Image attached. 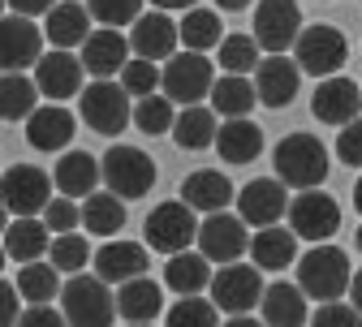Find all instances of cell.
Wrapping results in <instances>:
<instances>
[{"mask_svg":"<svg viewBox=\"0 0 362 327\" xmlns=\"http://www.w3.org/2000/svg\"><path fill=\"white\" fill-rule=\"evenodd\" d=\"M272 168L293 190H315L328 177V147L315 133H285L272 151Z\"/></svg>","mask_w":362,"mask_h":327,"instance_id":"1","label":"cell"},{"mask_svg":"<svg viewBox=\"0 0 362 327\" xmlns=\"http://www.w3.org/2000/svg\"><path fill=\"white\" fill-rule=\"evenodd\" d=\"M298 285L306 297L315 302H341V293H349L354 285V271H349V258L337 250V246H315L310 254L298 258Z\"/></svg>","mask_w":362,"mask_h":327,"instance_id":"2","label":"cell"},{"mask_svg":"<svg viewBox=\"0 0 362 327\" xmlns=\"http://www.w3.org/2000/svg\"><path fill=\"white\" fill-rule=\"evenodd\" d=\"M61 310L69 327H112L117 319V297L108 293V280L100 275H69V285L61 289Z\"/></svg>","mask_w":362,"mask_h":327,"instance_id":"3","label":"cell"},{"mask_svg":"<svg viewBox=\"0 0 362 327\" xmlns=\"http://www.w3.org/2000/svg\"><path fill=\"white\" fill-rule=\"evenodd\" d=\"M78 112L82 121L104 133V138H117L125 125H134V108H129V90L121 82H108V78H95L82 95H78Z\"/></svg>","mask_w":362,"mask_h":327,"instance_id":"4","label":"cell"},{"mask_svg":"<svg viewBox=\"0 0 362 327\" xmlns=\"http://www.w3.org/2000/svg\"><path fill=\"white\" fill-rule=\"evenodd\" d=\"M164 95L173 100V104H181V108H190V104H203V100H211V86H216V69H211V61L203 57V52H177V57H168L164 61Z\"/></svg>","mask_w":362,"mask_h":327,"instance_id":"5","label":"cell"},{"mask_svg":"<svg viewBox=\"0 0 362 327\" xmlns=\"http://www.w3.org/2000/svg\"><path fill=\"white\" fill-rule=\"evenodd\" d=\"M104 185L117 194V198H143L151 185H156V164L147 151L139 147H108L104 151Z\"/></svg>","mask_w":362,"mask_h":327,"instance_id":"6","label":"cell"},{"mask_svg":"<svg viewBox=\"0 0 362 327\" xmlns=\"http://www.w3.org/2000/svg\"><path fill=\"white\" fill-rule=\"evenodd\" d=\"M143 237L151 250L160 254H181L194 237H199V220H194V207L181 198V203H160L151 207L147 224H143Z\"/></svg>","mask_w":362,"mask_h":327,"instance_id":"7","label":"cell"},{"mask_svg":"<svg viewBox=\"0 0 362 327\" xmlns=\"http://www.w3.org/2000/svg\"><path fill=\"white\" fill-rule=\"evenodd\" d=\"M263 275L255 263H224L216 275H211V302L224 310V314H250L259 302H263Z\"/></svg>","mask_w":362,"mask_h":327,"instance_id":"8","label":"cell"},{"mask_svg":"<svg viewBox=\"0 0 362 327\" xmlns=\"http://www.w3.org/2000/svg\"><path fill=\"white\" fill-rule=\"evenodd\" d=\"M293 52H298V65L302 73L310 78H332L345 61H349V43L337 26H306L293 43Z\"/></svg>","mask_w":362,"mask_h":327,"instance_id":"9","label":"cell"},{"mask_svg":"<svg viewBox=\"0 0 362 327\" xmlns=\"http://www.w3.org/2000/svg\"><path fill=\"white\" fill-rule=\"evenodd\" d=\"M52 181L57 177H48V172L35 168V164H13L5 172V211L13 220L48 211V203H52Z\"/></svg>","mask_w":362,"mask_h":327,"instance_id":"10","label":"cell"},{"mask_svg":"<svg viewBox=\"0 0 362 327\" xmlns=\"http://www.w3.org/2000/svg\"><path fill=\"white\" fill-rule=\"evenodd\" d=\"M289 228L298 232L302 242H328L332 232L341 228V207L332 203V194L324 190H302L293 203H289Z\"/></svg>","mask_w":362,"mask_h":327,"instance_id":"11","label":"cell"},{"mask_svg":"<svg viewBox=\"0 0 362 327\" xmlns=\"http://www.w3.org/2000/svg\"><path fill=\"white\" fill-rule=\"evenodd\" d=\"M199 250L211 258V263H238L242 254H250V232H246V220L242 215H224V211H211L203 224H199Z\"/></svg>","mask_w":362,"mask_h":327,"instance_id":"12","label":"cell"},{"mask_svg":"<svg viewBox=\"0 0 362 327\" xmlns=\"http://www.w3.org/2000/svg\"><path fill=\"white\" fill-rule=\"evenodd\" d=\"M302 35V13L298 0H259L255 5V39L263 52H289Z\"/></svg>","mask_w":362,"mask_h":327,"instance_id":"13","label":"cell"},{"mask_svg":"<svg viewBox=\"0 0 362 327\" xmlns=\"http://www.w3.org/2000/svg\"><path fill=\"white\" fill-rule=\"evenodd\" d=\"M43 39H48V30H39L22 13H9L0 22V65H5V73H26L30 65H39Z\"/></svg>","mask_w":362,"mask_h":327,"instance_id":"14","label":"cell"},{"mask_svg":"<svg viewBox=\"0 0 362 327\" xmlns=\"http://www.w3.org/2000/svg\"><path fill=\"white\" fill-rule=\"evenodd\" d=\"M238 215L255 228H272L281 215H289V194L281 177H255L238 190Z\"/></svg>","mask_w":362,"mask_h":327,"instance_id":"15","label":"cell"},{"mask_svg":"<svg viewBox=\"0 0 362 327\" xmlns=\"http://www.w3.org/2000/svg\"><path fill=\"white\" fill-rule=\"evenodd\" d=\"M82 73H86V65H82V57H74L69 48L43 52L39 65H35V82H39V90H43L52 104L82 95V90H86V86H82Z\"/></svg>","mask_w":362,"mask_h":327,"instance_id":"16","label":"cell"},{"mask_svg":"<svg viewBox=\"0 0 362 327\" xmlns=\"http://www.w3.org/2000/svg\"><path fill=\"white\" fill-rule=\"evenodd\" d=\"M310 112H315V121H324V125H349V121H358V112H362V86L349 82V78H341V73L324 78L320 86H315V95H310Z\"/></svg>","mask_w":362,"mask_h":327,"instance_id":"17","label":"cell"},{"mask_svg":"<svg viewBox=\"0 0 362 327\" xmlns=\"http://www.w3.org/2000/svg\"><path fill=\"white\" fill-rule=\"evenodd\" d=\"M129 43H134V57H147V61H168L177 57V43H181V22L164 18V9L143 13L139 22L129 26Z\"/></svg>","mask_w":362,"mask_h":327,"instance_id":"18","label":"cell"},{"mask_svg":"<svg viewBox=\"0 0 362 327\" xmlns=\"http://www.w3.org/2000/svg\"><path fill=\"white\" fill-rule=\"evenodd\" d=\"M125 52H134V43L117 26H104V30H90L86 35V43H82V65H86L90 78H112V73H121L129 65Z\"/></svg>","mask_w":362,"mask_h":327,"instance_id":"19","label":"cell"},{"mask_svg":"<svg viewBox=\"0 0 362 327\" xmlns=\"http://www.w3.org/2000/svg\"><path fill=\"white\" fill-rule=\"evenodd\" d=\"M298 73H302V65L289 61V57H281V52L263 57L259 69H255V86H259L263 108H285V104H293V95H298Z\"/></svg>","mask_w":362,"mask_h":327,"instance_id":"20","label":"cell"},{"mask_svg":"<svg viewBox=\"0 0 362 327\" xmlns=\"http://www.w3.org/2000/svg\"><path fill=\"white\" fill-rule=\"evenodd\" d=\"M74 129H78V121H74L69 108L43 104V108H35L30 121H26V143H30L35 151H61V147L74 143Z\"/></svg>","mask_w":362,"mask_h":327,"instance_id":"21","label":"cell"},{"mask_svg":"<svg viewBox=\"0 0 362 327\" xmlns=\"http://www.w3.org/2000/svg\"><path fill=\"white\" fill-rule=\"evenodd\" d=\"M147 267H151V258H147V246H139V242H108L95 254V275L108 280V285L139 280V275H147Z\"/></svg>","mask_w":362,"mask_h":327,"instance_id":"22","label":"cell"},{"mask_svg":"<svg viewBox=\"0 0 362 327\" xmlns=\"http://www.w3.org/2000/svg\"><path fill=\"white\" fill-rule=\"evenodd\" d=\"M216 151L224 164H250L259 160L263 151V129L246 117H229V121H220V133H216Z\"/></svg>","mask_w":362,"mask_h":327,"instance_id":"23","label":"cell"},{"mask_svg":"<svg viewBox=\"0 0 362 327\" xmlns=\"http://www.w3.org/2000/svg\"><path fill=\"white\" fill-rule=\"evenodd\" d=\"M43 30H48V43L52 48H82L86 35H90V9L78 5V0H61L43 13Z\"/></svg>","mask_w":362,"mask_h":327,"instance_id":"24","label":"cell"},{"mask_svg":"<svg viewBox=\"0 0 362 327\" xmlns=\"http://www.w3.org/2000/svg\"><path fill=\"white\" fill-rule=\"evenodd\" d=\"M52 250V228L35 220V215H22L5 228V254L13 263H39L43 254Z\"/></svg>","mask_w":362,"mask_h":327,"instance_id":"25","label":"cell"},{"mask_svg":"<svg viewBox=\"0 0 362 327\" xmlns=\"http://www.w3.org/2000/svg\"><path fill=\"white\" fill-rule=\"evenodd\" d=\"M298 258V232L293 228H259L250 237V263L259 271H281Z\"/></svg>","mask_w":362,"mask_h":327,"instance_id":"26","label":"cell"},{"mask_svg":"<svg viewBox=\"0 0 362 327\" xmlns=\"http://www.w3.org/2000/svg\"><path fill=\"white\" fill-rule=\"evenodd\" d=\"M211 258L199 250V254H190V250H181V254H168V263H164V285L173 289V293H186V297H194V293H203V289H211Z\"/></svg>","mask_w":362,"mask_h":327,"instance_id":"27","label":"cell"},{"mask_svg":"<svg viewBox=\"0 0 362 327\" xmlns=\"http://www.w3.org/2000/svg\"><path fill=\"white\" fill-rule=\"evenodd\" d=\"M181 198H186L194 211H224L229 207V198H233V185H229V177L224 172H216V168H199V172H190L186 181H181Z\"/></svg>","mask_w":362,"mask_h":327,"instance_id":"28","label":"cell"},{"mask_svg":"<svg viewBox=\"0 0 362 327\" xmlns=\"http://www.w3.org/2000/svg\"><path fill=\"white\" fill-rule=\"evenodd\" d=\"M220 112L216 108H203V104H190L177 112V125H173V143L181 151H203V147H216V133H220Z\"/></svg>","mask_w":362,"mask_h":327,"instance_id":"29","label":"cell"},{"mask_svg":"<svg viewBox=\"0 0 362 327\" xmlns=\"http://www.w3.org/2000/svg\"><path fill=\"white\" fill-rule=\"evenodd\" d=\"M310 314H306V293L302 285H289V280H281V285H272L263 293V323L267 327H302Z\"/></svg>","mask_w":362,"mask_h":327,"instance_id":"30","label":"cell"},{"mask_svg":"<svg viewBox=\"0 0 362 327\" xmlns=\"http://www.w3.org/2000/svg\"><path fill=\"white\" fill-rule=\"evenodd\" d=\"M164 306V293L156 280L139 275V280H125V285H117V314L129 319V323H151Z\"/></svg>","mask_w":362,"mask_h":327,"instance_id":"31","label":"cell"},{"mask_svg":"<svg viewBox=\"0 0 362 327\" xmlns=\"http://www.w3.org/2000/svg\"><path fill=\"white\" fill-rule=\"evenodd\" d=\"M104 181V168L90 160L86 151H69L57 160V190L65 198H90V190Z\"/></svg>","mask_w":362,"mask_h":327,"instance_id":"32","label":"cell"},{"mask_svg":"<svg viewBox=\"0 0 362 327\" xmlns=\"http://www.w3.org/2000/svg\"><path fill=\"white\" fill-rule=\"evenodd\" d=\"M255 104H259L255 78H246V73H224V78H216V86H211V108L220 117H250Z\"/></svg>","mask_w":362,"mask_h":327,"instance_id":"33","label":"cell"},{"mask_svg":"<svg viewBox=\"0 0 362 327\" xmlns=\"http://www.w3.org/2000/svg\"><path fill=\"white\" fill-rule=\"evenodd\" d=\"M39 82L26 73H5L0 78V112L5 121H30V112L39 108Z\"/></svg>","mask_w":362,"mask_h":327,"instance_id":"34","label":"cell"},{"mask_svg":"<svg viewBox=\"0 0 362 327\" xmlns=\"http://www.w3.org/2000/svg\"><path fill=\"white\" fill-rule=\"evenodd\" d=\"M181 43L190 52H207V48H220L224 43V30H220V13L216 9H186L181 18Z\"/></svg>","mask_w":362,"mask_h":327,"instance_id":"35","label":"cell"},{"mask_svg":"<svg viewBox=\"0 0 362 327\" xmlns=\"http://www.w3.org/2000/svg\"><path fill=\"white\" fill-rule=\"evenodd\" d=\"M82 224L95 232V237H112V232L125 224V198H117L112 190L82 198Z\"/></svg>","mask_w":362,"mask_h":327,"instance_id":"36","label":"cell"},{"mask_svg":"<svg viewBox=\"0 0 362 327\" xmlns=\"http://www.w3.org/2000/svg\"><path fill=\"white\" fill-rule=\"evenodd\" d=\"M57 275H61L57 263H22V271H18V289H22V297H26L30 306H48V302L61 293Z\"/></svg>","mask_w":362,"mask_h":327,"instance_id":"37","label":"cell"},{"mask_svg":"<svg viewBox=\"0 0 362 327\" xmlns=\"http://www.w3.org/2000/svg\"><path fill=\"white\" fill-rule=\"evenodd\" d=\"M263 52V43L255 39V35H224V43H220V69L224 73H255L259 69V57Z\"/></svg>","mask_w":362,"mask_h":327,"instance_id":"38","label":"cell"},{"mask_svg":"<svg viewBox=\"0 0 362 327\" xmlns=\"http://www.w3.org/2000/svg\"><path fill=\"white\" fill-rule=\"evenodd\" d=\"M134 125H139L143 133H151V138L173 133V125H177L173 100H168V95H143L139 104H134Z\"/></svg>","mask_w":362,"mask_h":327,"instance_id":"39","label":"cell"},{"mask_svg":"<svg viewBox=\"0 0 362 327\" xmlns=\"http://www.w3.org/2000/svg\"><path fill=\"white\" fill-rule=\"evenodd\" d=\"M168 327H220V306L207 297H181L168 310Z\"/></svg>","mask_w":362,"mask_h":327,"instance_id":"40","label":"cell"},{"mask_svg":"<svg viewBox=\"0 0 362 327\" xmlns=\"http://www.w3.org/2000/svg\"><path fill=\"white\" fill-rule=\"evenodd\" d=\"M48 258H52L65 275H78V271L90 263V246H86L82 232H57V237H52V250H48Z\"/></svg>","mask_w":362,"mask_h":327,"instance_id":"41","label":"cell"},{"mask_svg":"<svg viewBox=\"0 0 362 327\" xmlns=\"http://www.w3.org/2000/svg\"><path fill=\"white\" fill-rule=\"evenodd\" d=\"M164 82V69L160 61H147V57H134L125 69H121V86L129 90L134 100H143V95H156V86Z\"/></svg>","mask_w":362,"mask_h":327,"instance_id":"42","label":"cell"},{"mask_svg":"<svg viewBox=\"0 0 362 327\" xmlns=\"http://www.w3.org/2000/svg\"><path fill=\"white\" fill-rule=\"evenodd\" d=\"M86 9L104 26H125V22L134 26L143 18V0H86Z\"/></svg>","mask_w":362,"mask_h":327,"instance_id":"43","label":"cell"},{"mask_svg":"<svg viewBox=\"0 0 362 327\" xmlns=\"http://www.w3.org/2000/svg\"><path fill=\"white\" fill-rule=\"evenodd\" d=\"M43 224L52 228V237L57 232H74V224H82V207H78V198H52L48 203V211H43Z\"/></svg>","mask_w":362,"mask_h":327,"instance_id":"44","label":"cell"},{"mask_svg":"<svg viewBox=\"0 0 362 327\" xmlns=\"http://www.w3.org/2000/svg\"><path fill=\"white\" fill-rule=\"evenodd\" d=\"M310 327H362V310L341 302H320V310L310 314Z\"/></svg>","mask_w":362,"mask_h":327,"instance_id":"45","label":"cell"},{"mask_svg":"<svg viewBox=\"0 0 362 327\" xmlns=\"http://www.w3.org/2000/svg\"><path fill=\"white\" fill-rule=\"evenodd\" d=\"M337 155H341V164H349V168H362V121H349V125H341Z\"/></svg>","mask_w":362,"mask_h":327,"instance_id":"46","label":"cell"},{"mask_svg":"<svg viewBox=\"0 0 362 327\" xmlns=\"http://www.w3.org/2000/svg\"><path fill=\"white\" fill-rule=\"evenodd\" d=\"M18 327H69V319H65V310L57 314L52 306H30V310L18 319Z\"/></svg>","mask_w":362,"mask_h":327,"instance_id":"47","label":"cell"},{"mask_svg":"<svg viewBox=\"0 0 362 327\" xmlns=\"http://www.w3.org/2000/svg\"><path fill=\"white\" fill-rule=\"evenodd\" d=\"M18 280L13 285H0V327H18Z\"/></svg>","mask_w":362,"mask_h":327,"instance_id":"48","label":"cell"},{"mask_svg":"<svg viewBox=\"0 0 362 327\" xmlns=\"http://www.w3.org/2000/svg\"><path fill=\"white\" fill-rule=\"evenodd\" d=\"M9 13H22V18H35V13H48L57 0H5Z\"/></svg>","mask_w":362,"mask_h":327,"instance_id":"49","label":"cell"},{"mask_svg":"<svg viewBox=\"0 0 362 327\" xmlns=\"http://www.w3.org/2000/svg\"><path fill=\"white\" fill-rule=\"evenodd\" d=\"M151 5L168 13V9H194V5H199V0H151Z\"/></svg>","mask_w":362,"mask_h":327,"instance_id":"50","label":"cell"},{"mask_svg":"<svg viewBox=\"0 0 362 327\" xmlns=\"http://www.w3.org/2000/svg\"><path fill=\"white\" fill-rule=\"evenodd\" d=\"M349 297H354V306L362 310V271H354V285H349Z\"/></svg>","mask_w":362,"mask_h":327,"instance_id":"51","label":"cell"},{"mask_svg":"<svg viewBox=\"0 0 362 327\" xmlns=\"http://www.w3.org/2000/svg\"><path fill=\"white\" fill-rule=\"evenodd\" d=\"M224 327H263V323H255V319H246V314H233Z\"/></svg>","mask_w":362,"mask_h":327,"instance_id":"52","label":"cell"},{"mask_svg":"<svg viewBox=\"0 0 362 327\" xmlns=\"http://www.w3.org/2000/svg\"><path fill=\"white\" fill-rule=\"evenodd\" d=\"M216 5H220V9H229V13H238V9L250 5V0H216Z\"/></svg>","mask_w":362,"mask_h":327,"instance_id":"53","label":"cell"},{"mask_svg":"<svg viewBox=\"0 0 362 327\" xmlns=\"http://www.w3.org/2000/svg\"><path fill=\"white\" fill-rule=\"evenodd\" d=\"M354 207H358V215H362V177H358V185H354Z\"/></svg>","mask_w":362,"mask_h":327,"instance_id":"54","label":"cell"},{"mask_svg":"<svg viewBox=\"0 0 362 327\" xmlns=\"http://www.w3.org/2000/svg\"><path fill=\"white\" fill-rule=\"evenodd\" d=\"M354 246H358V250H362V228H358V237H354Z\"/></svg>","mask_w":362,"mask_h":327,"instance_id":"55","label":"cell"},{"mask_svg":"<svg viewBox=\"0 0 362 327\" xmlns=\"http://www.w3.org/2000/svg\"><path fill=\"white\" fill-rule=\"evenodd\" d=\"M134 327H143V323H134Z\"/></svg>","mask_w":362,"mask_h":327,"instance_id":"56","label":"cell"}]
</instances>
